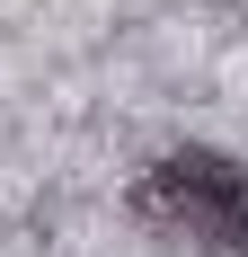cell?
Masks as SVG:
<instances>
[{"label":"cell","mask_w":248,"mask_h":257,"mask_svg":"<svg viewBox=\"0 0 248 257\" xmlns=\"http://www.w3.org/2000/svg\"><path fill=\"white\" fill-rule=\"evenodd\" d=\"M133 213L160 239L204 257H248V160L230 151H160L133 178Z\"/></svg>","instance_id":"6da1fadb"}]
</instances>
